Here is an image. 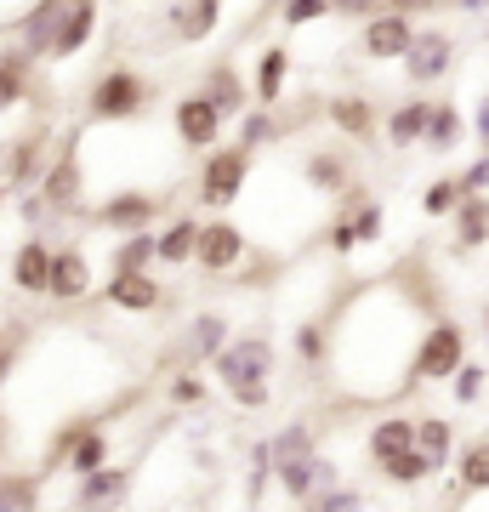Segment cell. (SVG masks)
<instances>
[{
	"instance_id": "obj_9",
	"label": "cell",
	"mask_w": 489,
	"mask_h": 512,
	"mask_svg": "<svg viewBox=\"0 0 489 512\" xmlns=\"http://www.w3.org/2000/svg\"><path fill=\"white\" fill-rule=\"evenodd\" d=\"M416 23H410V12H381V18H370L364 23V35H359V46H364V57H376V63H393V57H410V46H416Z\"/></svg>"
},
{
	"instance_id": "obj_21",
	"label": "cell",
	"mask_w": 489,
	"mask_h": 512,
	"mask_svg": "<svg viewBox=\"0 0 489 512\" xmlns=\"http://www.w3.org/2000/svg\"><path fill=\"white\" fill-rule=\"evenodd\" d=\"M154 262H160V228L120 239L109 256V274H154Z\"/></svg>"
},
{
	"instance_id": "obj_46",
	"label": "cell",
	"mask_w": 489,
	"mask_h": 512,
	"mask_svg": "<svg viewBox=\"0 0 489 512\" xmlns=\"http://www.w3.org/2000/svg\"><path fill=\"white\" fill-rule=\"evenodd\" d=\"M330 251H336V256L359 251V234H353V222H336V228H330Z\"/></svg>"
},
{
	"instance_id": "obj_45",
	"label": "cell",
	"mask_w": 489,
	"mask_h": 512,
	"mask_svg": "<svg viewBox=\"0 0 489 512\" xmlns=\"http://www.w3.org/2000/svg\"><path fill=\"white\" fill-rule=\"evenodd\" d=\"M472 143L489 154V97H478V103H472Z\"/></svg>"
},
{
	"instance_id": "obj_14",
	"label": "cell",
	"mask_w": 489,
	"mask_h": 512,
	"mask_svg": "<svg viewBox=\"0 0 489 512\" xmlns=\"http://www.w3.org/2000/svg\"><path fill=\"white\" fill-rule=\"evenodd\" d=\"M52 245L46 239H23L12 251V285L18 296H52Z\"/></svg>"
},
{
	"instance_id": "obj_30",
	"label": "cell",
	"mask_w": 489,
	"mask_h": 512,
	"mask_svg": "<svg viewBox=\"0 0 489 512\" xmlns=\"http://www.w3.org/2000/svg\"><path fill=\"white\" fill-rule=\"evenodd\" d=\"M0 512H40V473H0Z\"/></svg>"
},
{
	"instance_id": "obj_42",
	"label": "cell",
	"mask_w": 489,
	"mask_h": 512,
	"mask_svg": "<svg viewBox=\"0 0 489 512\" xmlns=\"http://www.w3.org/2000/svg\"><path fill=\"white\" fill-rule=\"evenodd\" d=\"M308 512H364V501H359V490H330V495H319V501H308Z\"/></svg>"
},
{
	"instance_id": "obj_5",
	"label": "cell",
	"mask_w": 489,
	"mask_h": 512,
	"mask_svg": "<svg viewBox=\"0 0 489 512\" xmlns=\"http://www.w3.org/2000/svg\"><path fill=\"white\" fill-rule=\"evenodd\" d=\"M40 200L52 205V217H74V211L86 205V165H80V154H74V137H69V148H57L52 165H46Z\"/></svg>"
},
{
	"instance_id": "obj_7",
	"label": "cell",
	"mask_w": 489,
	"mask_h": 512,
	"mask_svg": "<svg viewBox=\"0 0 489 512\" xmlns=\"http://www.w3.org/2000/svg\"><path fill=\"white\" fill-rule=\"evenodd\" d=\"M171 126H177V143L182 148H217L222 126H228V114L211 103V97L194 86L188 97H177V114H171Z\"/></svg>"
},
{
	"instance_id": "obj_10",
	"label": "cell",
	"mask_w": 489,
	"mask_h": 512,
	"mask_svg": "<svg viewBox=\"0 0 489 512\" xmlns=\"http://www.w3.org/2000/svg\"><path fill=\"white\" fill-rule=\"evenodd\" d=\"M245 251H251V239H245V228L239 222H205V234H200V274H234L239 262H245Z\"/></svg>"
},
{
	"instance_id": "obj_49",
	"label": "cell",
	"mask_w": 489,
	"mask_h": 512,
	"mask_svg": "<svg viewBox=\"0 0 489 512\" xmlns=\"http://www.w3.org/2000/svg\"><path fill=\"white\" fill-rule=\"evenodd\" d=\"M455 6H461V12H484L489 0H455Z\"/></svg>"
},
{
	"instance_id": "obj_36",
	"label": "cell",
	"mask_w": 489,
	"mask_h": 512,
	"mask_svg": "<svg viewBox=\"0 0 489 512\" xmlns=\"http://www.w3.org/2000/svg\"><path fill=\"white\" fill-rule=\"evenodd\" d=\"M302 456H313V427L308 421H290L285 433L273 439V473H279L285 461H302Z\"/></svg>"
},
{
	"instance_id": "obj_20",
	"label": "cell",
	"mask_w": 489,
	"mask_h": 512,
	"mask_svg": "<svg viewBox=\"0 0 489 512\" xmlns=\"http://www.w3.org/2000/svg\"><path fill=\"white\" fill-rule=\"evenodd\" d=\"M222 23V0H182V6H171V35L177 40H211Z\"/></svg>"
},
{
	"instance_id": "obj_27",
	"label": "cell",
	"mask_w": 489,
	"mask_h": 512,
	"mask_svg": "<svg viewBox=\"0 0 489 512\" xmlns=\"http://www.w3.org/2000/svg\"><path fill=\"white\" fill-rule=\"evenodd\" d=\"M285 74H290V52H285V46H268V52L256 57V109H273V103H279Z\"/></svg>"
},
{
	"instance_id": "obj_47",
	"label": "cell",
	"mask_w": 489,
	"mask_h": 512,
	"mask_svg": "<svg viewBox=\"0 0 489 512\" xmlns=\"http://www.w3.org/2000/svg\"><path fill=\"white\" fill-rule=\"evenodd\" d=\"M393 12H433V6H444V0H387Z\"/></svg>"
},
{
	"instance_id": "obj_39",
	"label": "cell",
	"mask_w": 489,
	"mask_h": 512,
	"mask_svg": "<svg viewBox=\"0 0 489 512\" xmlns=\"http://www.w3.org/2000/svg\"><path fill=\"white\" fill-rule=\"evenodd\" d=\"M165 393H171V404H205L211 399V382H205L200 370H182V376H171Z\"/></svg>"
},
{
	"instance_id": "obj_24",
	"label": "cell",
	"mask_w": 489,
	"mask_h": 512,
	"mask_svg": "<svg viewBox=\"0 0 489 512\" xmlns=\"http://www.w3.org/2000/svg\"><path fill=\"white\" fill-rule=\"evenodd\" d=\"M35 80V52H0V114H12L29 97Z\"/></svg>"
},
{
	"instance_id": "obj_13",
	"label": "cell",
	"mask_w": 489,
	"mask_h": 512,
	"mask_svg": "<svg viewBox=\"0 0 489 512\" xmlns=\"http://www.w3.org/2000/svg\"><path fill=\"white\" fill-rule=\"evenodd\" d=\"M103 296H109L120 313H160L165 302H171V291H165L154 274H109Z\"/></svg>"
},
{
	"instance_id": "obj_4",
	"label": "cell",
	"mask_w": 489,
	"mask_h": 512,
	"mask_svg": "<svg viewBox=\"0 0 489 512\" xmlns=\"http://www.w3.org/2000/svg\"><path fill=\"white\" fill-rule=\"evenodd\" d=\"M245 183H251V148H211L200 165V205H211V211H228V205L245 194Z\"/></svg>"
},
{
	"instance_id": "obj_43",
	"label": "cell",
	"mask_w": 489,
	"mask_h": 512,
	"mask_svg": "<svg viewBox=\"0 0 489 512\" xmlns=\"http://www.w3.org/2000/svg\"><path fill=\"white\" fill-rule=\"evenodd\" d=\"M330 12L353 18V23H370V18H381V0H330Z\"/></svg>"
},
{
	"instance_id": "obj_18",
	"label": "cell",
	"mask_w": 489,
	"mask_h": 512,
	"mask_svg": "<svg viewBox=\"0 0 489 512\" xmlns=\"http://www.w3.org/2000/svg\"><path fill=\"white\" fill-rule=\"evenodd\" d=\"M200 234L205 222L200 217H171L160 228V268H188L194 256H200Z\"/></svg>"
},
{
	"instance_id": "obj_29",
	"label": "cell",
	"mask_w": 489,
	"mask_h": 512,
	"mask_svg": "<svg viewBox=\"0 0 489 512\" xmlns=\"http://www.w3.org/2000/svg\"><path fill=\"white\" fill-rule=\"evenodd\" d=\"M416 450L433 461V473L450 467V450H455V427L444 416H421V433H416Z\"/></svg>"
},
{
	"instance_id": "obj_40",
	"label": "cell",
	"mask_w": 489,
	"mask_h": 512,
	"mask_svg": "<svg viewBox=\"0 0 489 512\" xmlns=\"http://www.w3.org/2000/svg\"><path fill=\"white\" fill-rule=\"evenodd\" d=\"M279 18H285V29H308V23L330 18V0H285Z\"/></svg>"
},
{
	"instance_id": "obj_31",
	"label": "cell",
	"mask_w": 489,
	"mask_h": 512,
	"mask_svg": "<svg viewBox=\"0 0 489 512\" xmlns=\"http://www.w3.org/2000/svg\"><path fill=\"white\" fill-rule=\"evenodd\" d=\"M376 473L387 478V484H399V490H421L427 478H438V473H433V461L421 456V450H404V456H393L387 467H376Z\"/></svg>"
},
{
	"instance_id": "obj_17",
	"label": "cell",
	"mask_w": 489,
	"mask_h": 512,
	"mask_svg": "<svg viewBox=\"0 0 489 512\" xmlns=\"http://www.w3.org/2000/svg\"><path fill=\"white\" fill-rule=\"evenodd\" d=\"M325 120L342 131V137H353V143H370V137H376V103H370V97H359V92L330 97Z\"/></svg>"
},
{
	"instance_id": "obj_35",
	"label": "cell",
	"mask_w": 489,
	"mask_h": 512,
	"mask_svg": "<svg viewBox=\"0 0 489 512\" xmlns=\"http://www.w3.org/2000/svg\"><path fill=\"white\" fill-rule=\"evenodd\" d=\"M461 490L467 495L489 490V439H472L467 450H461Z\"/></svg>"
},
{
	"instance_id": "obj_50",
	"label": "cell",
	"mask_w": 489,
	"mask_h": 512,
	"mask_svg": "<svg viewBox=\"0 0 489 512\" xmlns=\"http://www.w3.org/2000/svg\"><path fill=\"white\" fill-rule=\"evenodd\" d=\"M6 194H12V188H6V183H0V211H6Z\"/></svg>"
},
{
	"instance_id": "obj_51",
	"label": "cell",
	"mask_w": 489,
	"mask_h": 512,
	"mask_svg": "<svg viewBox=\"0 0 489 512\" xmlns=\"http://www.w3.org/2000/svg\"><path fill=\"white\" fill-rule=\"evenodd\" d=\"M484 342H489V308H484Z\"/></svg>"
},
{
	"instance_id": "obj_25",
	"label": "cell",
	"mask_w": 489,
	"mask_h": 512,
	"mask_svg": "<svg viewBox=\"0 0 489 512\" xmlns=\"http://www.w3.org/2000/svg\"><path fill=\"white\" fill-rule=\"evenodd\" d=\"M91 29H97V0H74L69 18H63V29H57V46H52L57 63H69V57L91 40Z\"/></svg>"
},
{
	"instance_id": "obj_16",
	"label": "cell",
	"mask_w": 489,
	"mask_h": 512,
	"mask_svg": "<svg viewBox=\"0 0 489 512\" xmlns=\"http://www.w3.org/2000/svg\"><path fill=\"white\" fill-rule=\"evenodd\" d=\"M131 490V467H103V473L80 478V495H74V512H114Z\"/></svg>"
},
{
	"instance_id": "obj_3",
	"label": "cell",
	"mask_w": 489,
	"mask_h": 512,
	"mask_svg": "<svg viewBox=\"0 0 489 512\" xmlns=\"http://www.w3.org/2000/svg\"><path fill=\"white\" fill-rule=\"evenodd\" d=\"M143 109H148V80L137 69H103L97 80H91V97H86L91 120L120 126V120H137Z\"/></svg>"
},
{
	"instance_id": "obj_37",
	"label": "cell",
	"mask_w": 489,
	"mask_h": 512,
	"mask_svg": "<svg viewBox=\"0 0 489 512\" xmlns=\"http://www.w3.org/2000/svg\"><path fill=\"white\" fill-rule=\"evenodd\" d=\"M273 137H279V120H273V109H251L245 120H239V148H268Z\"/></svg>"
},
{
	"instance_id": "obj_41",
	"label": "cell",
	"mask_w": 489,
	"mask_h": 512,
	"mask_svg": "<svg viewBox=\"0 0 489 512\" xmlns=\"http://www.w3.org/2000/svg\"><path fill=\"white\" fill-rule=\"evenodd\" d=\"M325 353H330L325 325H302V330H296V359H308V365H319Z\"/></svg>"
},
{
	"instance_id": "obj_8",
	"label": "cell",
	"mask_w": 489,
	"mask_h": 512,
	"mask_svg": "<svg viewBox=\"0 0 489 512\" xmlns=\"http://www.w3.org/2000/svg\"><path fill=\"white\" fill-rule=\"evenodd\" d=\"M40 165H52V160H46V126H35V131H23V137H6V143H0V183H6V188H29L35 177H46Z\"/></svg>"
},
{
	"instance_id": "obj_32",
	"label": "cell",
	"mask_w": 489,
	"mask_h": 512,
	"mask_svg": "<svg viewBox=\"0 0 489 512\" xmlns=\"http://www.w3.org/2000/svg\"><path fill=\"white\" fill-rule=\"evenodd\" d=\"M308 183L319 188V194H347V160L336 154V148L308 154Z\"/></svg>"
},
{
	"instance_id": "obj_2",
	"label": "cell",
	"mask_w": 489,
	"mask_h": 512,
	"mask_svg": "<svg viewBox=\"0 0 489 512\" xmlns=\"http://www.w3.org/2000/svg\"><path fill=\"white\" fill-rule=\"evenodd\" d=\"M461 365H467V330H461V319H433V325L416 336L410 382H455Z\"/></svg>"
},
{
	"instance_id": "obj_15",
	"label": "cell",
	"mask_w": 489,
	"mask_h": 512,
	"mask_svg": "<svg viewBox=\"0 0 489 512\" xmlns=\"http://www.w3.org/2000/svg\"><path fill=\"white\" fill-rule=\"evenodd\" d=\"M416 433H421V416H381L376 427H370L364 450H370V461H376V467H387L393 456L416 450Z\"/></svg>"
},
{
	"instance_id": "obj_12",
	"label": "cell",
	"mask_w": 489,
	"mask_h": 512,
	"mask_svg": "<svg viewBox=\"0 0 489 512\" xmlns=\"http://www.w3.org/2000/svg\"><path fill=\"white\" fill-rule=\"evenodd\" d=\"M450 63H455V40L444 29H421L410 57H404V74H410V86H433V80L450 74Z\"/></svg>"
},
{
	"instance_id": "obj_6",
	"label": "cell",
	"mask_w": 489,
	"mask_h": 512,
	"mask_svg": "<svg viewBox=\"0 0 489 512\" xmlns=\"http://www.w3.org/2000/svg\"><path fill=\"white\" fill-rule=\"evenodd\" d=\"M160 211H165L160 194H148V188H120V194H109V200L91 211V222L109 228V234H148Z\"/></svg>"
},
{
	"instance_id": "obj_48",
	"label": "cell",
	"mask_w": 489,
	"mask_h": 512,
	"mask_svg": "<svg viewBox=\"0 0 489 512\" xmlns=\"http://www.w3.org/2000/svg\"><path fill=\"white\" fill-rule=\"evenodd\" d=\"M12 359H18V342H0V387H6V376H12Z\"/></svg>"
},
{
	"instance_id": "obj_23",
	"label": "cell",
	"mask_w": 489,
	"mask_h": 512,
	"mask_svg": "<svg viewBox=\"0 0 489 512\" xmlns=\"http://www.w3.org/2000/svg\"><path fill=\"white\" fill-rule=\"evenodd\" d=\"M200 92L211 97V103H217L222 114H239V120H245V114L256 109V103H245V80L234 74V63H217V69H211V74L200 80Z\"/></svg>"
},
{
	"instance_id": "obj_28",
	"label": "cell",
	"mask_w": 489,
	"mask_h": 512,
	"mask_svg": "<svg viewBox=\"0 0 489 512\" xmlns=\"http://www.w3.org/2000/svg\"><path fill=\"white\" fill-rule=\"evenodd\" d=\"M467 137V120L455 103H433V126H427V154H455Z\"/></svg>"
},
{
	"instance_id": "obj_34",
	"label": "cell",
	"mask_w": 489,
	"mask_h": 512,
	"mask_svg": "<svg viewBox=\"0 0 489 512\" xmlns=\"http://www.w3.org/2000/svg\"><path fill=\"white\" fill-rule=\"evenodd\" d=\"M103 467H109V439H103V433L91 427L86 439L74 444V456H69V473H74V478H91V473H103Z\"/></svg>"
},
{
	"instance_id": "obj_38",
	"label": "cell",
	"mask_w": 489,
	"mask_h": 512,
	"mask_svg": "<svg viewBox=\"0 0 489 512\" xmlns=\"http://www.w3.org/2000/svg\"><path fill=\"white\" fill-rule=\"evenodd\" d=\"M450 393H455V404H478L489 393V370L472 359V365H461L455 370V382H450Z\"/></svg>"
},
{
	"instance_id": "obj_22",
	"label": "cell",
	"mask_w": 489,
	"mask_h": 512,
	"mask_svg": "<svg viewBox=\"0 0 489 512\" xmlns=\"http://www.w3.org/2000/svg\"><path fill=\"white\" fill-rule=\"evenodd\" d=\"M228 342H234V336H228V319H222V313H200V319L188 325V359H194V365H217Z\"/></svg>"
},
{
	"instance_id": "obj_44",
	"label": "cell",
	"mask_w": 489,
	"mask_h": 512,
	"mask_svg": "<svg viewBox=\"0 0 489 512\" xmlns=\"http://www.w3.org/2000/svg\"><path fill=\"white\" fill-rule=\"evenodd\" d=\"M461 188H467V194H489V154H484V160H472L467 171H461Z\"/></svg>"
},
{
	"instance_id": "obj_1",
	"label": "cell",
	"mask_w": 489,
	"mask_h": 512,
	"mask_svg": "<svg viewBox=\"0 0 489 512\" xmlns=\"http://www.w3.org/2000/svg\"><path fill=\"white\" fill-rule=\"evenodd\" d=\"M211 370H217L222 393H228L239 410H268V399H273V387H268V376H273V342H268V336H234Z\"/></svg>"
},
{
	"instance_id": "obj_19",
	"label": "cell",
	"mask_w": 489,
	"mask_h": 512,
	"mask_svg": "<svg viewBox=\"0 0 489 512\" xmlns=\"http://www.w3.org/2000/svg\"><path fill=\"white\" fill-rule=\"evenodd\" d=\"M427 126H433V103L427 97H404L399 109L387 114V143L416 148V143H427Z\"/></svg>"
},
{
	"instance_id": "obj_33",
	"label": "cell",
	"mask_w": 489,
	"mask_h": 512,
	"mask_svg": "<svg viewBox=\"0 0 489 512\" xmlns=\"http://www.w3.org/2000/svg\"><path fill=\"white\" fill-rule=\"evenodd\" d=\"M461 200H467L461 177H438V183L421 188V217H450V211H455Z\"/></svg>"
},
{
	"instance_id": "obj_26",
	"label": "cell",
	"mask_w": 489,
	"mask_h": 512,
	"mask_svg": "<svg viewBox=\"0 0 489 512\" xmlns=\"http://www.w3.org/2000/svg\"><path fill=\"white\" fill-rule=\"evenodd\" d=\"M455 239H461V251L489 245V194H467L455 205Z\"/></svg>"
},
{
	"instance_id": "obj_11",
	"label": "cell",
	"mask_w": 489,
	"mask_h": 512,
	"mask_svg": "<svg viewBox=\"0 0 489 512\" xmlns=\"http://www.w3.org/2000/svg\"><path fill=\"white\" fill-rule=\"evenodd\" d=\"M91 285H97V274H91V256L80 251V245H57V256H52V302L80 308V302L91 296Z\"/></svg>"
}]
</instances>
